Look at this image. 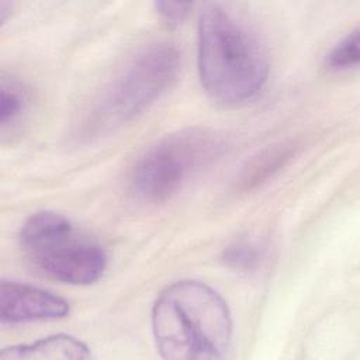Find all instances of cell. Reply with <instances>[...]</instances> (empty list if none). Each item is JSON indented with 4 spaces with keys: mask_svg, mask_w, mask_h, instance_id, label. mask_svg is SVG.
<instances>
[{
    "mask_svg": "<svg viewBox=\"0 0 360 360\" xmlns=\"http://www.w3.org/2000/svg\"><path fill=\"white\" fill-rule=\"evenodd\" d=\"M197 59L204 90L221 104L252 101L266 84L263 46L246 22L222 4L210 3L201 10Z\"/></svg>",
    "mask_w": 360,
    "mask_h": 360,
    "instance_id": "cell-1",
    "label": "cell"
},
{
    "mask_svg": "<svg viewBox=\"0 0 360 360\" xmlns=\"http://www.w3.org/2000/svg\"><path fill=\"white\" fill-rule=\"evenodd\" d=\"M150 321L155 345L163 359H222L231 349V311L205 283L180 280L167 285L152 307Z\"/></svg>",
    "mask_w": 360,
    "mask_h": 360,
    "instance_id": "cell-2",
    "label": "cell"
},
{
    "mask_svg": "<svg viewBox=\"0 0 360 360\" xmlns=\"http://www.w3.org/2000/svg\"><path fill=\"white\" fill-rule=\"evenodd\" d=\"M20 246L38 271L65 284L96 283L107 267L104 249L53 211L35 212L24 222Z\"/></svg>",
    "mask_w": 360,
    "mask_h": 360,
    "instance_id": "cell-3",
    "label": "cell"
},
{
    "mask_svg": "<svg viewBox=\"0 0 360 360\" xmlns=\"http://www.w3.org/2000/svg\"><path fill=\"white\" fill-rule=\"evenodd\" d=\"M225 148V139L205 128L167 135L139 158L132 170L131 188L142 201L163 202L218 159Z\"/></svg>",
    "mask_w": 360,
    "mask_h": 360,
    "instance_id": "cell-4",
    "label": "cell"
},
{
    "mask_svg": "<svg viewBox=\"0 0 360 360\" xmlns=\"http://www.w3.org/2000/svg\"><path fill=\"white\" fill-rule=\"evenodd\" d=\"M180 55L167 44L139 52L105 90L87 127L104 131L125 124L148 110L176 82Z\"/></svg>",
    "mask_w": 360,
    "mask_h": 360,
    "instance_id": "cell-5",
    "label": "cell"
},
{
    "mask_svg": "<svg viewBox=\"0 0 360 360\" xmlns=\"http://www.w3.org/2000/svg\"><path fill=\"white\" fill-rule=\"evenodd\" d=\"M69 311V302L48 290L7 280L0 284L1 323L53 321L68 316Z\"/></svg>",
    "mask_w": 360,
    "mask_h": 360,
    "instance_id": "cell-6",
    "label": "cell"
},
{
    "mask_svg": "<svg viewBox=\"0 0 360 360\" xmlns=\"http://www.w3.org/2000/svg\"><path fill=\"white\" fill-rule=\"evenodd\" d=\"M89 347L69 335H53L32 343L4 347L3 360H84L90 359Z\"/></svg>",
    "mask_w": 360,
    "mask_h": 360,
    "instance_id": "cell-7",
    "label": "cell"
},
{
    "mask_svg": "<svg viewBox=\"0 0 360 360\" xmlns=\"http://www.w3.org/2000/svg\"><path fill=\"white\" fill-rule=\"evenodd\" d=\"M291 145H277L266 149L259 156L253 158L243 169L240 181L243 187L250 188L266 181L274 172L283 167V165L291 158Z\"/></svg>",
    "mask_w": 360,
    "mask_h": 360,
    "instance_id": "cell-8",
    "label": "cell"
},
{
    "mask_svg": "<svg viewBox=\"0 0 360 360\" xmlns=\"http://www.w3.org/2000/svg\"><path fill=\"white\" fill-rule=\"evenodd\" d=\"M0 101V124L6 128L7 125H13L22 115L27 105V97L17 83L3 77Z\"/></svg>",
    "mask_w": 360,
    "mask_h": 360,
    "instance_id": "cell-9",
    "label": "cell"
},
{
    "mask_svg": "<svg viewBox=\"0 0 360 360\" xmlns=\"http://www.w3.org/2000/svg\"><path fill=\"white\" fill-rule=\"evenodd\" d=\"M359 58V30H354L333 46L326 58V65L333 70H346L357 66Z\"/></svg>",
    "mask_w": 360,
    "mask_h": 360,
    "instance_id": "cell-10",
    "label": "cell"
},
{
    "mask_svg": "<svg viewBox=\"0 0 360 360\" xmlns=\"http://www.w3.org/2000/svg\"><path fill=\"white\" fill-rule=\"evenodd\" d=\"M263 249L253 242H239L229 246L224 253V260L238 270H253L263 260Z\"/></svg>",
    "mask_w": 360,
    "mask_h": 360,
    "instance_id": "cell-11",
    "label": "cell"
},
{
    "mask_svg": "<svg viewBox=\"0 0 360 360\" xmlns=\"http://www.w3.org/2000/svg\"><path fill=\"white\" fill-rule=\"evenodd\" d=\"M190 3H174V1H156L155 10L169 25L181 24L191 10Z\"/></svg>",
    "mask_w": 360,
    "mask_h": 360,
    "instance_id": "cell-12",
    "label": "cell"
}]
</instances>
